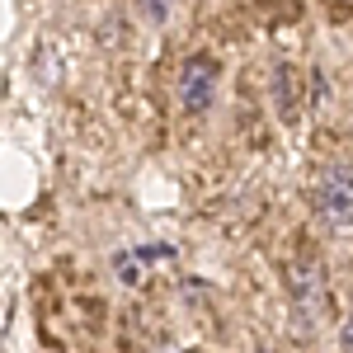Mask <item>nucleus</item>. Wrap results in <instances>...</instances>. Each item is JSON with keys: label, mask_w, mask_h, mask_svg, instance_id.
Listing matches in <instances>:
<instances>
[{"label": "nucleus", "mask_w": 353, "mask_h": 353, "mask_svg": "<svg viewBox=\"0 0 353 353\" xmlns=\"http://www.w3.org/2000/svg\"><path fill=\"white\" fill-rule=\"evenodd\" d=\"M288 311H292V325H297L301 339H311L316 330L325 325L330 316V278L325 264L301 254L288 264Z\"/></svg>", "instance_id": "1"}, {"label": "nucleus", "mask_w": 353, "mask_h": 353, "mask_svg": "<svg viewBox=\"0 0 353 353\" xmlns=\"http://www.w3.org/2000/svg\"><path fill=\"white\" fill-rule=\"evenodd\" d=\"M174 94H179V109L189 118H208L217 109V94H221V61L212 52L184 57L179 76H174Z\"/></svg>", "instance_id": "2"}, {"label": "nucleus", "mask_w": 353, "mask_h": 353, "mask_svg": "<svg viewBox=\"0 0 353 353\" xmlns=\"http://www.w3.org/2000/svg\"><path fill=\"white\" fill-rule=\"evenodd\" d=\"M311 203H316V217L325 221L330 231H353V165L334 161L316 174V189H311Z\"/></svg>", "instance_id": "3"}, {"label": "nucleus", "mask_w": 353, "mask_h": 353, "mask_svg": "<svg viewBox=\"0 0 353 353\" xmlns=\"http://www.w3.org/2000/svg\"><path fill=\"white\" fill-rule=\"evenodd\" d=\"M170 264L174 259V245H137V250H123L118 259H113V273H118V283L123 288H141L146 283V269L151 264Z\"/></svg>", "instance_id": "4"}, {"label": "nucleus", "mask_w": 353, "mask_h": 353, "mask_svg": "<svg viewBox=\"0 0 353 353\" xmlns=\"http://www.w3.org/2000/svg\"><path fill=\"white\" fill-rule=\"evenodd\" d=\"M269 94H273V109H278V118H283V123H292V118H297V71H292L288 61H278V66H273Z\"/></svg>", "instance_id": "5"}, {"label": "nucleus", "mask_w": 353, "mask_h": 353, "mask_svg": "<svg viewBox=\"0 0 353 353\" xmlns=\"http://www.w3.org/2000/svg\"><path fill=\"white\" fill-rule=\"evenodd\" d=\"M137 5H141V14H146L151 24H165L170 10H174V0H137Z\"/></svg>", "instance_id": "6"}, {"label": "nucleus", "mask_w": 353, "mask_h": 353, "mask_svg": "<svg viewBox=\"0 0 353 353\" xmlns=\"http://www.w3.org/2000/svg\"><path fill=\"white\" fill-rule=\"evenodd\" d=\"M339 344H344V353H353V316H349V325H344V334H339Z\"/></svg>", "instance_id": "7"}, {"label": "nucleus", "mask_w": 353, "mask_h": 353, "mask_svg": "<svg viewBox=\"0 0 353 353\" xmlns=\"http://www.w3.org/2000/svg\"><path fill=\"white\" fill-rule=\"evenodd\" d=\"M254 353H278V349H254Z\"/></svg>", "instance_id": "8"}]
</instances>
